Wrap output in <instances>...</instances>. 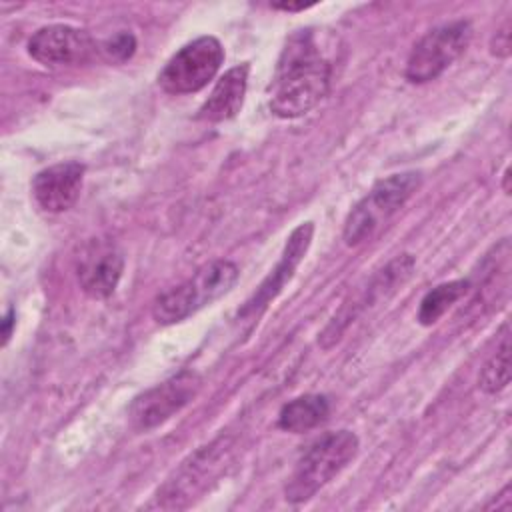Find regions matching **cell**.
<instances>
[{
	"label": "cell",
	"instance_id": "cell-1",
	"mask_svg": "<svg viewBox=\"0 0 512 512\" xmlns=\"http://www.w3.org/2000/svg\"><path fill=\"white\" fill-rule=\"evenodd\" d=\"M332 64L318 48L310 30L292 34L280 54L270 84L268 106L278 118L304 116L328 94Z\"/></svg>",
	"mask_w": 512,
	"mask_h": 512
},
{
	"label": "cell",
	"instance_id": "cell-2",
	"mask_svg": "<svg viewBox=\"0 0 512 512\" xmlns=\"http://www.w3.org/2000/svg\"><path fill=\"white\" fill-rule=\"evenodd\" d=\"M358 454V436L350 430L326 432L316 438L298 458L284 494L292 504L310 500L334 476H338Z\"/></svg>",
	"mask_w": 512,
	"mask_h": 512
},
{
	"label": "cell",
	"instance_id": "cell-3",
	"mask_svg": "<svg viewBox=\"0 0 512 512\" xmlns=\"http://www.w3.org/2000/svg\"><path fill=\"white\" fill-rule=\"evenodd\" d=\"M238 276L240 270L234 262L212 260L200 266L194 276L180 286L160 294L152 304V318L162 326L182 322L200 308L228 294L238 282Z\"/></svg>",
	"mask_w": 512,
	"mask_h": 512
},
{
	"label": "cell",
	"instance_id": "cell-4",
	"mask_svg": "<svg viewBox=\"0 0 512 512\" xmlns=\"http://www.w3.org/2000/svg\"><path fill=\"white\" fill-rule=\"evenodd\" d=\"M422 174L416 170L390 174L378 180L370 192L350 210L344 222L342 238L348 246L370 240L420 188Z\"/></svg>",
	"mask_w": 512,
	"mask_h": 512
},
{
	"label": "cell",
	"instance_id": "cell-5",
	"mask_svg": "<svg viewBox=\"0 0 512 512\" xmlns=\"http://www.w3.org/2000/svg\"><path fill=\"white\" fill-rule=\"evenodd\" d=\"M472 26L468 20H456L432 28L410 50L404 76L412 84L436 80L468 48Z\"/></svg>",
	"mask_w": 512,
	"mask_h": 512
},
{
	"label": "cell",
	"instance_id": "cell-6",
	"mask_svg": "<svg viewBox=\"0 0 512 512\" xmlns=\"http://www.w3.org/2000/svg\"><path fill=\"white\" fill-rule=\"evenodd\" d=\"M224 48L214 36H200L184 44L160 70L158 84L164 92L182 96L202 90L220 70Z\"/></svg>",
	"mask_w": 512,
	"mask_h": 512
},
{
	"label": "cell",
	"instance_id": "cell-7",
	"mask_svg": "<svg viewBox=\"0 0 512 512\" xmlns=\"http://www.w3.org/2000/svg\"><path fill=\"white\" fill-rule=\"evenodd\" d=\"M200 390V378L196 372L182 370L176 376L156 384L154 388L142 392L130 404L128 416L136 430H152L174 414H178L186 404H190Z\"/></svg>",
	"mask_w": 512,
	"mask_h": 512
},
{
	"label": "cell",
	"instance_id": "cell-8",
	"mask_svg": "<svg viewBox=\"0 0 512 512\" xmlns=\"http://www.w3.org/2000/svg\"><path fill=\"white\" fill-rule=\"evenodd\" d=\"M416 266V260L412 254H398L396 258H392L384 268H380L368 282V286L364 288L362 296L354 302H344L342 308L338 310V314H334V318L330 320V324L324 328V332L320 334V342L324 348H330L340 334L344 332V328L354 322V318L358 316V312H362L364 308L390 298L400 286H404V282L412 276Z\"/></svg>",
	"mask_w": 512,
	"mask_h": 512
},
{
	"label": "cell",
	"instance_id": "cell-9",
	"mask_svg": "<svg viewBox=\"0 0 512 512\" xmlns=\"http://www.w3.org/2000/svg\"><path fill=\"white\" fill-rule=\"evenodd\" d=\"M228 440L220 436L218 440L210 442L208 446H202L198 452H194L182 466L174 472L172 478L158 490V506L162 508H180V500L186 498V504L192 496L200 494L208 482L216 476L220 466L226 460L228 454Z\"/></svg>",
	"mask_w": 512,
	"mask_h": 512
},
{
	"label": "cell",
	"instance_id": "cell-10",
	"mask_svg": "<svg viewBox=\"0 0 512 512\" xmlns=\"http://www.w3.org/2000/svg\"><path fill=\"white\" fill-rule=\"evenodd\" d=\"M314 236V222H302L292 230V234L286 240V246L282 250V256L274 270L260 282L256 292L246 300V304L238 310V320H258L270 302L284 290L286 282L292 280L296 268L304 260Z\"/></svg>",
	"mask_w": 512,
	"mask_h": 512
},
{
	"label": "cell",
	"instance_id": "cell-11",
	"mask_svg": "<svg viewBox=\"0 0 512 512\" xmlns=\"http://www.w3.org/2000/svg\"><path fill=\"white\" fill-rule=\"evenodd\" d=\"M98 52L96 42L86 30L52 24L36 30L28 40V54L42 66H74L92 60Z\"/></svg>",
	"mask_w": 512,
	"mask_h": 512
},
{
	"label": "cell",
	"instance_id": "cell-12",
	"mask_svg": "<svg viewBox=\"0 0 512 512\" xmlns=\"http://www.w3.org/2000/svg\"><path fill=\"white\" fill-rule=\"evenodd\" d=\"M124 272V256L112 240L94 238L80 252L76 274L82 292L94 300L108 298Z\"/></svg>",
	"mask_w": 512,
	"mask_h": 512
},
{
	"label": "cell",
	"instance_id": "cell-13",
	"mask_svg": "<svg viewBox=\"0 0 512 512\" xmlns=\"http://www.w3.org/2000/svg\"><path fill=\"white\" fill-rule=\"evenodd\" d=\"M82 182L84 166L80 162H58L34 176L32 196L42 210L60 214L76 204L82 192Z\"/></svg>",
	"mask_w": 512,
	"mask_h": 512
},
{
	"label": "cell",
	"instance_id": "cell-14",
	"mask_svg": "<svg viewBox=\"0 0 512 512\" xmlns=\"http://www.w3.org/2000/svg\"><path fill=\"white\" fill-rule=\"evenodd\" d=\"M248 70H250L248 64H238L226 70L214 84L204 104L200 106L196 118L210 124H218L234 118L244 104V96L248 88Z\"/></svg>",
	"mask_w": 512,
	"mask_h": 512
},
{
	"label": "cell",
	"instance_id": "cell-15",
	"mask_svg": "<svg viewBox=\"0 0 512 512\" xmlns=\"http://www.w3.org/2000/svg\"><path fill=\"white\" fill-rule=\"evenodd\" d=\"M330 414V402L324 394H302L282 406L278 414V428L302 434L320 426Z\"/></svg>",
	"mask_w": 512,
	"mask_h": 512
},
{
	"label": "cell",
	"instance_id": "cell-16",
	"mask_svg": "<svg viewBox=\"0 0 512 512\" xmlns=\"http://www.w3.org/2000/svg\"><path fill=\"white\" fill-rule=\"evenodd\" d=\"M470 288L468 280H452L438 284L436 288L428 290L424 298L420 300L418 308V322L422 326H432L436 324L452 304H456Z\"/></svg>",
	"mask_w": 512,
	"mask_h": 512
},
{
	"label": "cell",
	"instance_id": "cell-17",
	"mask_svg": "<svg viewBox=\"0 0 512 512\" xmlns=\"http://www.w3.org/2000/svg\"><path fill=\"white\" fill-rule=\"evenodd\" d=\"M508 382H510V338H508V326H504L502 342L484 364L478 384L486 394H496L504 390Z\"/></svg>",
	"mask_w": 512,
	"mask_h": 512
},
{
	"label": "cell",
	"instance_id": "cell-18",
	"mask_svg": "<svg viewBox=\"0 0 512 512\" xmlns=\"http://www.w3.org/2000/svg\"><path fill=\"white\" fill-rule=\"evenodd\" d=\"M104 54L110 60L116 62H124L128 58H132V54L136 52V38L130 32H118L114 38H110L104 46H102Z\"/></svg>",
	"mask_w": 512,
	"mask_h": 512
},
{
	"label": "cell",
	"instance_id": "cell-19",
	"mask_svg": "<svg viewBox=\"0 0 512 512\" xmlns=\"http://www.w3.org/2000/svg\"><path fill=\"white\" fill-rule=\"evenodd\" d=\"M492 54L506 58L510 54V30L508 26H504L502 30L496 32L494 40H492Z\"/></svg>",
	"mask_w": 512,
	"mask_h": 512
},
{
	"label": "cell",
	"instance_id": "cell-20",
	"mask_svg": "<svg viewBox=\"0 0 512 512\" xmlns=\"http://www.w3.org/2000/svg\"><path fill=\"white\" fill-rule=\"evenodd\" d=\"M14 324H16V310L8 308L4 318H2V346L8 344V340L12 336V330H14Z\"/></svg>",
	"mask_w": 512,
	"mask_h": 512
},
{
	"label": "cell",
	"instance_id": "cell-21",
	"mask_svg": "<svg viewBox=\"0 0 512 512\" xmlns=\"http://www.w3.org/2000/svg\"><path fill=\"white\" fill-rule=\"evenodd\" d=\"M484 508H496V510H510L512 508V498H510V486H504L502 492L498 494V500L494 498L490 504Z\"/></svg>",
	"mask_w": 512,
	"mask_h": 512
},
{
	"label": "cell",
	"instance_id": "cell-22",
	"mask_svg": "<svg viewBox=\"0 0 512 512\" xmlns=\"http://www.w3.org/2000/svg\"><path fill=\"white\" fill-rule=\"evenodd\" d=\"M312 4H292V2H276V4H272V8H276V10H286V12H298V10H306V8H310Z\"/></svg>",
	"mask_w": 512,
	"mask_h": 512
},
{
	"label": "cell",
	"instance_id": "cell-23",
	"mask_svg": "<svg viewBox=\"0 0 512 512\" xmlns=\"http://www.w3.org/2000/svg\"><path fill=\"white\" fill-rule=\"evenodd\" d=\"M502 190L504 194H510V168L504 170V180H502Z\"/></svg>",
	"mask_w": 512,
	"mask_h": 512
}]
</instances>
